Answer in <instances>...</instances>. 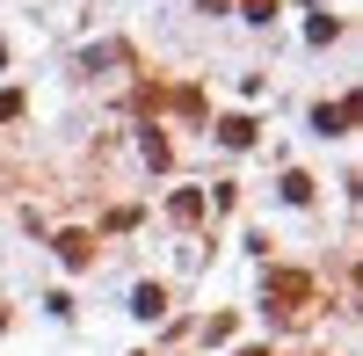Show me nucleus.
<instances>
[{"label": "nucleus", "instance_id": "1", "mask_svg": "<svg viewBox=\"0 0 363 356\" xmlns=\"http://www.w3.org/2000/svg\"><path fill=\"white\" fill-rule=\"evenodd\" d=\"M218 138H225V145H247V138H255V124H247V116H225Z\"/></svg>", "mask_w": 363, "mask_h": 356}]
</instances>
